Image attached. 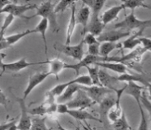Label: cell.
I'll list each match as a JSON object with an SVG mask.
<instances>
[{"instance_id":"60d3db41","label":"cell","mask_w":151,"mask_h":130,"mask_svg":"<svg viewBox=\"0 0 151 130\" xmlns=\"http://www.w3.org/2000/svg\"><path fill=\"white\" fill-rule=\"evenodd\" d=\"M83 40L85 42V44H87V45H93V44H98V43H100L98 41V39L96 38L95 36L93 35L92 33H89V32H87L86 35L84 36L83 38Z\"/></svg>"},{"instance_id":"d6a6232c","label":"cell","mask_w":151,"mask_h":130,"mask_svg":"<svg viewBox=\"0 0 151 130\" xmlns=\"http://www.w3.org/2000/svg\"><path fill=\"white\" fill-rule=\"evenodd\" d=\"M72 84H78V85H81V86H91L93 85V82L89 75H83V76H78L75 79L65 82L67 87Z\"/></svg>"},{"instance_id":"ab89813d","label":"cell","mask_w":151,"mask_h":130,"mask_svg":"<svg viewBox=\"0 0 151 130\" xmlns=\"http://www.w3.org/2000/svg\"><path fill=\"white\" fill-rule=\"evenodd\" d=\"M66 88H67V85L65 84V83L59 84H57V85H55V87L53 88V89H51V90L50 91H48V92L55 98L59 97V96H60V95L64 92V90H66Z\"/></svg>"},{"instance_id":"ac0fdd59","label":"cell","mask_w":151,"mask_h":130,"mask_svg":"<svg viewBox=\"0 0 151 130\" xmlns=\"http://www.w3.org/2000/svg\"><path fill=\"white\" fill-rule=\"evenodd\" d=\"M111 94L106 95L99 103V113H100L102 123L103 121L105 122L106 119H107L109 110H111V108L115 105V98L111 96Z\"/></svg>"},{"instance_id":"277c9868","label":"cell","mask_w":151,"mask_h":130,"mask_svg":"<svg viewBox=\"0 0 151 130\" xmlns=\"http://www.w3.org/2000/svg\"><path fill=\"white\" fill-rule=\"evenodd\" d=\"M84 45H85V42L83 39H81V41L78 44L74 46L65 45L59 42H55L54 44V48L56 51L63 53V55L74 58L76 60L81 61L84 58V55H85Z\"/></svg>"},{"instance_id":"4dcf8cb0","label":"cell","mask_w":151,"mask_h":130,"mask_svg":"<svg viewBox=\"0 0 151 130\" xmlns=\"http://www.w3.org/2000/svg\"><path fill=\"white\" fill-rule=\"evenodd\" d=\"M121 5L124 7V9H131V11H134L136 8L142 7L146 9H151V6L145 4L141 0H126L122 1Z\"/></svg>"},{"instance_id":"ee69618b","label":"cell","mask_w":151,"mask_h":130,"mask_svg":"<svg viewBox=\"0 0 151 130\" xmlns=\"http://www.w3.org/2000/svg\"><path fill=\"white\" fill-rule=\"evenodd\" d=\"M69 108L67 103H58L57 104V109L56 112L59 114H68Z\"/></svg>"},{"instance_id":"44dd1931","label":"cell","mask_w":151,"mask_h":130,"mask_svg":"<svg viewBox=\"0 0 151 130\" xmlns=\"http://www.w3.org/2000/svg\"><path fill=\"white\" fill-rule=\"evenodd\" d=\"M94 65L98 66L99 68H102L103 69H107L111 71L115 72L119 74H124L128 72V68L125 65L119 64V63H115V62H99Z\"/></svg>"},{"instance_id":"8fae6325","label":"cell","mask_w":151,"mask_h":130,"mask_svg":"<svg viewBox=\"0 0 151 130\" xmlns=\"http://www.w3.org/2000/svg\"><path fill=\"white\" fill-rule=\"evenodd\" d=\"M125 88H126V84H125L124 86L120 88V89H117L115 91V94H116L115 105L111 108V110H109L108 115H107V119L111 120L112 123H114L116 120H118L121 117L122 114L124 113L122 111L121 105H120V99H121L122 94H124V91Z\"/></svg>"},{"instance_id":"4316f807","label":"cell","mask_w":151,"mask_h":130,"mask_svg":"<svg viewBox=\"0 0 151 130\" xmlns=\"http://www.w3.org/2000/svg\"><path fill=\"white\" fill-rule=\"evenodd\" d=\"M47 64H49V72L51 76H55L58 78L59 74L61 72L65 69V63H63L59 58H53V59H47Z\"/></svg>"},{"instance_id":"816d5d0a","label":"cell","mask_w":151,"mask_h":130,"mask_svg":"<svg viewBox=\"0 0 151 130\" xmlns=\"http://www.w3.org/2000/svg\"><path fill=\"white\" fill-rule=\"evenodd\" d=\"M84 123H85V124L83 125V127L85 128V129H86V130H94L93 129L92 127L89 125V124L87 123V121H86V120H85V121H84Z\"/></svg>"},{"instance_id":"7402d4cb","label":"cell","mask_w":151,"mask_h":130,"mask_svg":"<svg viewBox=\"0 0 151 130\" xmlns=\"http://www.w3.org/2000/svg\"><path fill=\"white\" fill-rule=\"evenodd\" d=\"M117 81L119 82H139L144 85L145 87H146L148 84L150 83V81L146 80L144 77H142L141 75H137V74H131L129 72L124 73V74H121L120 76L117 77Z\"/></svg>"},{"instance_id":"e0dca14e","label":"cell","mask_w":151,"mask_h":130,"mask_svg":"<svg viewBox=\"0 0 151 130\" xmlns=\"http://www.w3.org/2000/svg\"><path fill=\"white\" fill-rule=\"evenodd\" d=\"M99 81L103 87L108 88L114 92L117 90V88L115 87V84H117L119 82L117 81V77L110 75L103 68L99 69Z\"/></svg>"},{"instance_id":"8992f818","label":"cell","mask_w":151,"mask_h":130,"mask_svg":"<svg viewBox=\"0 0 151 130\" xmlns=\"http://www.w3.org/2000/svg\"><path fill=\"white\" fill-rule=\"evenodd\" d=\"M66 103L70 110H72V109L86 110V108L90 107L93 104H95L93 102L92 99L88 96L86 91L81 90V88L79 90L76 92V94H75V96L73 97L72 100L68 101Z\"/></svg>"},{"instance_id":"836d02e7","label":"cell","mask_w":151,"mask_h":130,"mask_svg":"<svg viewBox=\"0 0 151 130\" xmlns=\"http://www.w3.org/2000/svg\"><path fill=\"white\" fill-rule=\"evenodd\" d=\"M86 69L88 70L89 76L93 82V85H99L102 86V84L99 81V67L98 66H87Z\"/></svg>"},{"instance_id":"f1b7e54d","label":"cell","mask_w":151,"mask_h":130,"mask_svg":"<svg viewBox=\"0 0 151 130\" xmlns=\"http://www.w3.org/2000/svg\"><path fill=\"white\" fill-rule=\"evenodd\" d=\"M121 43L116 42H102L100 43V56L102 58H107L115 49L121 48Z\"/></svg>"},{"instance_id":"74e56055","label":"cell","mask_w":151,"mask_h":130,"mask_svg":"<svg viewBox=\"0 0 151 130\" xmlns=\"http://www.w3.org/2000/svg\"><path fill=\"white\" fill-rule=\"evenodd\" d=\"M75 1L73 0H67V1H60L59 3H55V12L57 15L58 13H62L65 11L68 6H71L72 3Z\"/></svg>"},{"instance_id":"1f68e13d","label":"cell","mask_w":151,"mask_h":130,"mask_svg":"<svg viewBox=\"0 0 151 130\" xmlns=\"http://www.w3.org/2000/svg\"><path fill=\"white\" fill-rule=\"evenodd\" d=\"M33 32H35V30L34 29H28L24 32H19V33H16V34H12V35H9L5 38V40L6 42H7V44L10 46H12L14 44H16L17 42H18L19 41H20L21 39H23L24 38H25L26 36L30 35Z\"/></svg>"},{"instance_id":"30bf717a","label":"cell","mask_w":151,"mask_h":130,"mask_svg":"<svg viewBox=\"0 0 151 130\" xmlns=\"http://www.w3.org/2000/svg\"><path fill=\"white\" fill-rule=\"evenodd\" d=\"M16 101L20 104V110H21L20 120L17 124V129L18 130H29L31 124H32V120L30 119L29 115V110H27L25 100L23 98H17Z\"/></svg>"},{"instance_id":"f35d334b","label":"cell","mask_w":151,"mask_h":130,"mask_svg":"<svg viewBox=\"0 0 151 130\" xmlns=\"http://www.w3.org/2000/svg\"><path fill=\"white\" fill-rule=\"evenodd\" d=\"M141 103L142 105V107H145L148 113L150 114V116L151 117V102L149 100V98H147L146 92H145V89L142 91V94H141Z\"/></svg>"},{"instance_id":"7dc6e473","label":"cell","mask_w":151,"mask_h":130,"mask_svg":"<svg viewBox=\"0 0 151 130\" xmlns=\"http://www.w3.org/2000/svg\"><path fill=\"white\" fill-rule=\"evenodd\" d=\"M6 54L4 53V52H0V69L3 71L4 68V65H5V63L4 62V58L6 57Z\"/></svg>"},{"instance_id":"52a82bcc","label":"cell","mask_w":151,"mask_h":130,"mask_svg":"<svg viewBox=\"0 0 151 130\" xmlns=\"http://www.w3.org/2000/svg\"><path fill=\"white\" fill-rule=\"evenodd\" d=\"M80 88L84 91H86V94H88V96L92 99L93 102L95 104H99L106 95L112 94L114 92L108 88L99 86V85H91V86L80 85Z\"/></svg>"},{"instance_id":"c3c4849f","label":"cell","mask_w":151,"mask_h":130,"mask_svg":"<svg viewBox=\"0 0 151 130\" xmlns=\"http://www.w3.org/2000/svg\"><path fill=\"white\" fill-rule=\"evenodd\" d=\"M12 3V1H7V0H0V12L4 9L5 6Z\"/></svg>"},{"instance_id":"ba28073f","label":"cell","mask_w":151,"mask_h":130,"mask_svg":"<svg viewBox=\"0 0 151 130\" xmlns=\"http://www.w3.org/2000/svg\"><path fill=\"white\" fill-rule=\"evenodd\" d=\"M37 6L36 4H17L16 2H12L4 7L0 12L2 13H7V15H12L14 17H21L23 16L24 13H25L29 10L37 9Z\"/></svg>"},{"instance_id":"d590c367","label":"cell","mask_w":151,"mask_h":130,"mask_svg":"<svg viewBox=\"0 0 151 130\" xmlns=\"http://www.w3.org/2000/svg\"><path fill=\"white\" fill-rule=\"evenodd\" d=\"M137 103L138 108L140 110V113H141V121H140V124L139 127L137 130H148V123H147V119H146V116L145 113L144 108L142 107V105L141 103V98L136 100Z\"/></svg>"},{"instance_id":"9c48e42d","label":"cell","mask_w":151,"mask_h":130,"mask_svg":"<svg viewBox=\"0 0 151 130\" xmlns=\"http://www.w3.org/2000/svg\"><path fill=\"white\" fill-rule=\"evenodd\" d=\"M51 76L50 73L48 72H37L33 76H31L29 79V82L27 84L25 90H24V96L23 98L25 100L27 97L30 94V93L40 84H42L43 81L46 80V78Z\"/></svg>"},{"instance_id":"f907efd6","label":"cell","mask_w":151,"mask_h":130,"mask_svg":"<svg viewBox=\"0 0 151 130\" xmlns=\"http://www.w3.org/2000/svg\"><path fill=\"white\" fill-rule=\"evenodd\" d=\"M7 29V27H5L4 25H2V27H1V29H0V42L5 38L4 34H5V32H6Z\"/></svg>"},{"instance_id":"d6986e66","label":"cell","mask_w":151,"mask_h":130,"mask_svg":"<svg viewBox=\"0 0 151 130\" xmlns=\"http://www.w3.org/2000/svg\"><path fill=\"white\" fill-rule=\"evenodd\" d=\"M76 25H77V21H76V2H74L71 5V16H70L68 24L67 26L65 45L70 44L71 39L73 36V33L75 32Z\"/></svg>"},{"instance_id":"8d00e7d4","label":"cell","mask_w":151,"mask_h":130,"mask_svg":"<svg viewBox=\"0 0 151 130\" xmlns=\"http://www.w3.org/2000/svg\"><path fill=\"white\" fill-rule=\"evenodd\" d=\"M113 128L115 130H129L131 127L129 126L124 113L122 114L121 117L113 123Z\"/></svg>"},{"instance_id":"5b68a950","label":"cell","mask_w":151,"mask_h":130,"mask_svg":"<svg viewBox=\"0 0 151 130\" xmlns=\"http://www.w3.org/2000/svg\"><path fill=\"white\" fill-rule=\"evenodd\" d=\"M56 109H57V103H56L55 98L52 96L49 92H47L44 103L39 105L38 107L29 110V113L33 116H45L47 114L56 112Z\"/></svg>"},{"instance_id":"f5cc1de1","label":"cell","mask_w":151,"mask_h":130,"mask_svg":"<svg viewBox=\"0 0 151 130\" xmlns=\"http://www.w3.org/2000/svg\"><path fill=\"white\" fill-rule=\"evenodd\" d=\"M17 124V123H16ZM16 124H12V126L8 129L7 130H18V129H17V125Z\"/></svg>"},{"instance_id":"681fc988","label":"cell","mask_w":151,"mask_h":130,"mask_svg":"<svg viewBox=\"0 0 151 130\" xmlns=\"http://www.w3.org/2000/svg\"><path fill=\"white\" fill-rule=\"evenodd\" d=\"M145 92H146V95L147 98H149V100L151 102V83L150 82L148 85L145 87Z\"/></svg>"},{"instance_id":"bcb514c9","label":"cell","mask_w":151,"mask_h":130,"mask_svg":"<svg viewBox=\"0 0 151 130\" xmlns=\"http://www.w3.org/2000/svg\"><path fill=\"white\" fill-rule=\"evenodd\" d=\"M17 123L16 120H12L10 122H7V123H4L0 124V130H7L9 128H10L12 124Z\"/></svg>"},{"instance_id":"3957f363","label":"cell","mask_w":151,"mask_h":130,"mask_svg":"<svg viewBox=\"0 0 151 130\" xmlns=\"http://www.w3.org/2000/svg\"><path fill=\"white\" fill-rule=\"evenodd\" d=\"M146 52V50L143 46H139L136 48L133 51H131L127 55H122V56H114V57H107V58H102V62H115L119 63L124 65H128L134 67L135 64H137L142 60L143 55Z\"/></svg>"},{"instance_id":"7a4b0ae2","label":"cell","mask_w":151,"mask_h":130,"mask_svg":"<svg viewBox=\"0 0 151 130\" xmlns=\"http://www.w3.org/2000/svg\"><path fill=\"white\" fill-rule=\"evenodd\" d=\"M151 27L150 20H139L134 14V11H131L130 14L125 17L122 21L116 23L114 26V29H120L125 31H130L132 29H145Z\"/></svg>"},{"instance_id":"f6af8a7d","label":"cell","mask_w":151,"mask_h":130,"mask_svg":"<svg viewBox=\"0 0 151 130\" xmlns=\"http://www.w3.org/2000/svg\"><path fill=\"white\" fill-rule=\"evenodd\" d=\"M2 75H3V73L1 72V73H0V77H1ZM7 96L4 94L3 90L0 89V105H3V106H4V107H7Z\"/></svg>"},{"instance_id":"11a10c76","label":"cell","mask_w":151,"mask_h":130,"mask_svg":"<svg viewBox=\"0 0 151 130\" xmlns=\"http://www.w3.org/2000/svg\"><path fill=\"white\" fill-rule=\"evenodd\" d=\"M129 130H132V129H131V128H130V129H129Z\"/></svg>"},{"instance_id":"f546056e","label":"cell","mask_w":151,"mask_h":130,"mask_svg":"<svg viewBox=\"0 0 151 130\" xmlns=\"http://www.w3.org/2000/svg\"><path fill=\"white\" fill-rule=\"evenodd\" d=\"M82 3L85 6L89 7L91 14L99 15V13L105 5V0H83Z\"/></svg>"},{"instance_id":"cb8c5ba5","label":"cell","mask_w":151,"mask_h":130,"mask_svg":"<svg viewBox=\"0 0 151 130\" xmlns=\"http://www.w3.org/2000/svg\"><path fill=\"white\" fill-rule=\"evenodd\" d=\"M80 90V85L76 84H72L68 85V87L66 88V90L60 96L58 97L57 101L59 103H66L68 101L72 100L73 97L75 96V94H76V92Z\"/></svg>"},{"instance_id":"d4e9b609","label":"cell","mask_w":151,"mask_h":130,"mask_svg":"<svg viewBox=\"0 0 151 130\" xmlns=\"http://www.w3.org/2000/svg\"><path fill=\"white\" fill-rule=\"evenodd\" d=\"M145 89V86L138 85L135 82H129L126 84V88L124 91V94L130 95L132 97L134 98L135 100H137V99L141 98L142 91L144 90Z\"/></svg>"},{"instance_id":"7bdbcfd3","label":"cell","mask_w":151,"mask_h":130,"mask_svg":"<svg viewBox=\"0 0 151 130\" xmlns=\"http://www.w3.org/2000/svg\"><path fill=\"white\" fill-rule=\"evenodd\" d=\"M140 40H141V45L146 50V51L151 52V39L140 37Z\"/></svg>"},{"instance_id":"db71d44e","label":"cell","mask_w":151,"mask_h":130,"mask_svg":"<svg viewBox=\"0 0 151 130\" xmlns=\"http://www.w3.org/2000/svg\"><path fill=\"white\" fill-rule=\"evenodd\" d=\"M57 127H58V130H68V129H64L63 127L57 121Z\"/></svg>"},{"instance_id":"7c38bea8","label":"cell","mask_w":151,"mask_h":130,"mask_svg":"<svg viewBox=\"0 0 151 130\" xmlns=\"http://www.w3.org/2000/svg\"><path fill=\"white\" fill-rule=\"evenodd\" d=\"M131 35L130 31H124L120 29H113L111 31H107L106 32H102V34L99 36L97 39L100 43L102 42H116L120 39L125 38Z\"/></svg>"},{"instance_id":"4fadbf2b","label":"cell","mask_w":151,"mask_h":130,"mask_svg":"<svg viewBox=\"0 0 151 130\" xmlns=\"http://www.w3.org/2000/svg\"><path fill=\"white\" fill-rule=\"evenodd\" d=\"M102 61V57L101 56H93V55H87L86 57L79 61L76 64H67L65 65V69H72L76 72V77L79 76L80 70L82 68H86L87 66H90V65H94L99 62Z\"/></svg>"},{"instance_id":"6da1fadb","label":"cell","mask_w":151,"mask_h":130,"mask_svg":"<svg viewBox=\"0 0 151 130\" xmlns=\"http://www.w3.org/2000/svg\"><path fill=\"white\" fill-rule=\"evenodd\" d=\"M55 6V3H53L51 1H45L41 3L39 6H37V8L36 9V14L27 19H30L35 16H41L42 18L46 19L49 21L50 28L53 32H58L59 27L56 20Z\"/></svg>"},{"instance_id":"ffe728a7","label":"cell","mask_w":151,"mask_h":130,"mask_svg":"<svg viewBox=\"0 0 151 130\" xmlns=\"http://www.w3.org/2000/svg\"><path fill=\"white\" fill-rule=\"evenodd\" d=\"M123 10H124L123 6L119 5V6H112L111 8L105 11L102 15V16H101V20H102V24L105 26L107 25L109 23L112 22L114 20H115L118 17V15L119 14V12Z\"/></svg>"},{"instance_id":"e575fe53","label":"cell","mask_w":151,"mask_h":130,"mask_svg":"<svg viewBox=\"0 0 151 130\" xmlns=\"http://www.w3.org/2000/svg\"><path fill=\"white\" fill-rule=\"evenodd\" d=\"M46 117H37L32 120V124L29 130H49L46 124Z\"/></svg>"},{"instance_id":"5bb4252c","label":"cell","mask_w":151,"mask_h":130,"mask_svg":"<svg viewBox=\"0 0 151 130\" xmlns=\"http://www.w3.org/2000/svg\"><path fill=\"white\" fill-rule=\"evenodd\" d=\"M43 64H47V62L43 61L39 62V63H29V62L27 61L25 58H21L17 61L5 64L4 70L2 71V73H4L5 72H18L21 71V70L25 69L28 67L32 66V65Z\"/></svg>"},{"instance_id":"83f0119b","label":"cell","mask_w":151,"mask_h":130,"mask_svg":"<svg viewBox=\"0 0 151 130\" xmlns=\"http://www.w3.org/2000/svg\"><path fill=\"white\" fill-rule=\"evenodd\" d=\"M145 29H140L137 32L134 33V35L131 36L128 39L124 40L121 44L123 46V48L132 50V49L136 48L138 46L141 45V40H140V37H141V33Z\"/></svg>"},{"instance_id":"9a60e30c","label":"cell","mask_w":151,"mask_h":130,"mask_svg":"<svg viewBox=\"0 0 151 130\" xmlns=\"http://www.w3.org/2000/svg\"><path fill=\"white\" fill-rule=\"evenodd\" d=\"M91 16V11L89 7L87 6H84L79 10V12L76 15V21L77 24H80L81 25V36L84 38V36L87 33L88 30V25H89V20Z\"/></svg>"},{"instance_id":"603a6c76","label":"cell","mask_w":151,"mask_h":130,"mask_svg":"<svg viewBox=\"0 0 151 130\" xmlns=\"http://www.w3.org/2000/svg\"><path fill=\"white\" fill-rule=\"evenodd\" d=\"M68 114L69 116H71L72 117H73L76 120H82V121H85V120H95V121H98V122H100L102 123V121L100 119L97 118L94 116H93L92 114L89 113V111H87L86 110H77V109H72V110H70L68 111Z\"/></svg>"},{"instance_id":"484cf974","label":"cell","mask_w":151,"mask_h":130,"mask_svg":"<svg viewBox=\"0 0 151 130\" xmlns=\"http://www.w3.org/2000/svg\"><path fill=\"white\" fill-rule=\"evenodd\" d=\"M49 27V21L46 19L42 18L40 20L39 23L37 25L35 29V32H38L42 36L43 43H44V47H45V54L47 57V51H48V46H47V41H46V30Z\"/></svg>"},{"instance_id":"b9f144b4","label":"cell","mask_w":151,"mask_h":130,"mask_svg":"<svg viewBox=\"0 0 151 130\" xmlns=\"http://www.w3.org/2000/svg\"><path fill=\"white\" fill-rule=\"evenodd\" d=\"M88 55L93 56H100V43L89 46Z\"/></svg>"},{"instance_id":"2e32d148","label":"cell","mask_w":151,"mask_h":130,"mask_svg":"<svg viewBox=\"0 0 151 130\" xmlns=\"http://www.w3.org/2000/svg\"><path fill=\"white\" fill-rule=\"evenodd\" d=\"M105 28V25L102 24L101 18L99 17V15H93L91 14L90 20H89V25H88V32L92 33L96 38H98L102 33V31Z\"/></svg>"}]
</instances>
